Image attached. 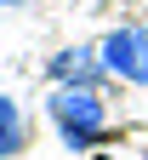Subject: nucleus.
Masks as SVG:
<instances>
[{
    "mask_svg": "<svg viewBox=\"0 0 148 160\" xmlns=\"http://www.w3.org/2000/svg\"><path fill=\"white\" fill-rule=\"evenodd\" d=\"M46 114L63 137V149H91L108 137V109H103V97L91 86H57L46 97Z\"/></svg>",
    "mask_w": 148,
    "mask_h": 160,
    "instance_id": "1",
    "label": "nucleus"
},
{
    "mask_svg": "<svg viewBox=\"0 0 148 160\" xmlns=\"http://www.w3.org/2000/svg\"><path fill=\"white\" fill-rule=\"evenodd\" d=\"M97 57H103V69L108 74H120L125 86H148V29H114L108 40L97 46Z\"/></svg>",
    "mask_w": 148,
    "mask_h": 160,
    "instance_id": "2",
    "label": "nucleus"
},
{
    "mask_svg": "<svg viewBox=\"0 0 148 160\" xmlns=\"http://www.w3.org/2000/svg\"><path fill=\"white\" fill-rule=\"evenodd\" d=\"M103 74H108V69H103V57H97V46H63L57 57H51V80H57V86H103Z\"/></svg>",
    "mask_w": 148,
    "mask_h": 160,
    "instance_id": "3",
    "label": "nucleus"
},
{
    "mask_svg": "<svg viewBox=\"0 0 148 160\" xmlns=\"http://www.w3.org/2000/svg\"><path fill=\"white\" fill-rule=\"evenodd\" d=\"M29 149V126H23V109L12 103L6 92H0V160H12V154H23Z\"/></svg>",
    "mask_w": 148,
    "mask_h": 160,
    "instance_id": "4",
    "label": "nucleus"
},
{
    "mask_svg": "<svg viewBox=\"0 0 148 160\" xmlns=\"http://www.w3.org/2000/svg\"><path fill=\"white\" fill-rule=\"evenodd\" d=\"M0 6H23V0H0Z\"/></svg>",
    "mask_w": 148,
    "mask_h": 160,
    "instance_id": "5",
    "label": "nucleus"
}]
</instances>
